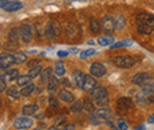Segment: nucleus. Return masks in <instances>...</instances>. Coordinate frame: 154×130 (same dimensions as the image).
<instances>
[{"instance_id":"obj_55","label":"nucleus","mask_w":154,"mask_h":130,"mask_svg":"<svg viewBox=\"0 0 154 130\" xmlns=\"http://www.w3.org/2000/svg\"><path fill=\"white\" fill-rule=\"evenodd\" d=\"M79 1H88V0H79Z\"/></svg>"},{"instance_id":"obj_16","label":"nucleus","mask_w":154,"mask_h":130,"mask_svg":"<svg viewBox=\"0 0 154 130\" xmlns=\"http://www.w3.org/2000/svg\"><path fill=\"white\" fill-rule=\"evenodd\" d=\"M97 43H98L101 46H108V45H112V44L114 43V38L112 37V36H108V35L101 36V37L98 38Z\"/></svg>"},{"instance_id":"obj_36","label":"nucleus","mask_w":154,"mask_h":130,"mask_svg":"<svg viewBox=\"0 0 154 130\" xmlns=\"http://www.w3.org/2000/svg\"><path fill=\"white\" fill-rule=\"evenodd\" d=\"M95 53H96V51H95L94 49H89V50H84V51H82L81 55H79V57H81L82 59H85V58L93 56V55H95Z\"/></svg>"},{"instance_id":"obj_52","label":"nucleus","mask_w":154,"mask_h":130,"mask_svg":"<svg viewBox=\"0 0 154 130\" xmlns=\"http://www.w3.org/2000/svg\"><path fill=\"white\" fill-rule=\"evenodd\" d=\"M49 130H59V129H58V127H56V125H52V127L49 128Z\"/></svg>"},{"instance_id":"obj_8","label":"nucleus","mask_w":154,"mask_h":130,"mask_svg":"<svg viewBox=\"0 0 154 130\" xmlns=\"http://www.w3.org/2000/svg\"><path fill=\"white\" fill-rule=\"evenodd\" d=\"M116 105L120 110L122 111H128L133 108V102L129 97H120L117 101H116Z\"/></svg>"},{"instance_id":"obj_12","label":"nucleus","mask_w":154,"mask_h":130,"mask_svg":"<svg viewBox=\"0 0 154 130\" xmlns=\"http://www.w3.org/2000/svg\"><path fill=\"white\" fill-rule=\"evenodd\" d=\"M72 80H74V83L76 84L78 88H81L82 89V86H83V83H84V79H85V74H83L82 71H79V70H76V71H74L72 72Z\"/></svg>"},{"instance_id":"obj_20","label":"nucleus","mask_w":154,"mask_h":130,"mask_svg":"<svg viewBox=\"0 0 154 130\" xmlns=\"http://www.w3.org/2000/svg\"><path fill=\"white\" fill-rule=\"evenodd\" d=\"M89 27H90V31H91L93 33H95V35L101 31V24H100V21L95 18H93L91 20H90Z\"/></svg>"},{"instance_id":"obj_45","label":"nucleus","mask_w":154,"mask_h":130,"mask_svg":"<svg viewBox=\"0 0 154 130\" xmlns=\"http://www.w3.org/2000/svg\"><path fill=\"white\" fill-rule=\"evenodd\" d=\"M69 55V52H66V51H58V57H66Z\"/></svg>"},{"instance_id":"obj_26","label":"nucleus","mask_w":154,"mask_h":130,"mask_svg":"<svg viewBox=\"0 0 154 130\" xmlns=\"http://www.w3.org/2000/svg\"><path fill=\"white\" fill-rule=\"evenodd\" d=\"M42 71H43V68H42V65H40V64H38V65H36L35 68L30 69L29 76H30L31 78H36V77H38L39 74H42Z\"/></svg>"},{"instance_id":"obj_10","label":"nucleus","mask_w":154,"mask_h":130,"mask_svg":"<svg viewBox=\"0 0 154 130\" xmlns=\"http://www.w3.org/2000/svg\"><path fill=\"white\" fill-rule=\"evenodd\" d=\"M14 64V56L8 53V52H5V53H1L0 55V68H10Z\"/></svg>"},{"instance_id":"obj_18","label":"nucleus","mask_w":154,"mask_h":130,"mask_svg":"<svg viewBox=\"0 0 154 130\" xmlns=\"http://www.w3.org/2000/svg\"><path fill=\"white\" fill-rule=\"evenodd\" d=\"M37 110H38L37 104H27L23 108V113L26 115V116H30V115H33Z\"/></svg>"},{"instance_id":"obj_27","label":"nucleus","mask_w":154,"mask_h":130,"mask_svg":"<svg viewBox=\"0 0 154 130\" xmlns=\"http://www.w3.org/2000/svg\"><path fill=\"white\" fill-rule=\"evenodd\" d=\"M125 24H126V20H125V17L122 14H119L116 16L115 19V27L117 30H122L125 27Z\"/></svg>"},{"instance_id":"obj_57","label":"nucleus","mask_w":154,"mask_h":130,"mask_svg":"<svg viewBox=\"0 0 154 130\" xmlns=\"http://www.w3.org/2000/svg\"><path fill=\"white\" fill-rule=\"evenodd\" d=\"M0 49H1V45H0Z\"/></svg>"},{"instance_id":"obj_2","label":"nucleus","mask_w":154,"mask_h":130,"mask_svg":"<svg viewBox=\"0 0 154 130\" xmlns=\"http://www.w3.org/2000/svg\"><path fill=\"white\" fill-rule=\"evenodd\" d=\"M91 99L96 103V105H100V107L108 105L109 103L108 92L103 86H96L95 89L91 90Z\"/></svg>"},{"instance_id":"obj_42","label":"nucleus","mask_w":154,"mask_h":130,"mask_svg":"<svg viewBox=\"0 0 154 130\" xmlns=\"http://www.w3.org/2000/svg\"><path fill=\"white\" fill-rule=\"evenodd\" d=\"M6 90V83L4 80V77H0V92Z\"/></svg>"},{"instance_id":"obj_25","label":"nucleus","mask_w":154,"mask_h":130,"mask_svg":"<svg viewBox=\"0 0 154 130\" xmlns=\"http://www.w3.org/2000/svg\"><path fill=\"white\" fill-rule=\"evenodd\" d=\"M20 95H21V93H20V91L17 89V86H10V88L7 89V96L11 97V98L18 99Z\"/></svg>"},{"instance_id":"obj_14","label":"nucleus","mask_w":154,"mask_h":130,"mask_svg":"<svg viewBox=\"0 0 154 130\" xmlns=\"http://www.w3.org/2000/svg\"><path fill=\"white\" fill-rule=\"evenodd\" d=\"M58 97H59L63 102H66V103H71V102H74V99H75V96L70 92L69 90H65V89H62V90L58 92Z\"/></svg>"},{"instance_id":"obj_46","label":"nucleus","mask_w":154,"mask_h":130,"mask_svg":"<svg viewBox=\"0 0 154 130\" xmlns=\"http://www.w3.org/2000/svg\"><path fill=\"white\" fill-rule=\"evenodd\" d=\"M6 69L5 68H0V77H4V76H6Z\"/></svg>"},{"instance_id":"obj_35","label":"nucleus","mask_w":154,"mask_h":130,"mask_svg":"<svg viewBox=\"0 0 154 130\" xmlns=\"http://www.w3.org/2000/svg\"><path fill=\"white\" fill-rule=\"evenodd\" d=\"M131 45H132L131 40H125V41H119V43L110 45V49H117V47H121V46H131Z\"/></svg>"},{"instance_id":"obj_28","label":"nucleus","mask_w":154,"mask_h":130,"mask_svg":"<svg viewBox=\"0 0 154 130\" xmlns=\"http://www.w3.org/2000/svg\"><path fill=\"white\" fill-rule=\"evenodd\" d=\"M18 38H20L19 37V29H12V30L10 31V33H8V39H10V41L17 43Z\"/></svg>"},{"instance_id":"obj_40","label":"nucleus","mask_w":154,"mask_h":130,"mask_svg":"<svg viewBox=\"0 0 154 130\" xmlns=\"http://www.w3.org/2000/svg\"><path fill=\"white\" fill-rule=\"evenodd\" d=\"M65 121H66V117H65V116H58L57 118L55 119V125H56V127H59V125L64 124Z\"/></svg>"},{"instance_id":"obj_41","label":"nucleus","mask_w":154,"mask_h":130,"mask_svg":"<svg viewBox=\"0 0 154 130\" xmlns=\"http://www.w3.org/2000/svg\"><path fill=\"white\" fill-rule=\"evenodd\" d=\"M49 103H50V107H54V108H57L58 107V102L56 101V98H55L54 96H50Z\"/></svg>"},{"instance_id":"obj_30","label":"nucleus","mask_w":154,"mask_h":130,"mask_svg":"<svg viewBox=\"0 0 154 130\" xmlns=\"http://www.w3.org/2000/svg\"><path fill=\"white\" fill-rule=\"evenodd\" d=\"M82 109H84V105H83V102H82V101H76V102L70 107V110L72 112H79Z\"/></svg>"},{"instance_id":"obj_29","label":"nucleus","mask_w":154,"mask_h":130,"mask_svg":"<svg viewBox=\"0 0 154 130\" xmlns=\"http://www.w3.org/2000/svg\"><path fill=\"white\" fill-rule=\"evenodd\" d=\"M142 92L146 95H152L154 93V83H146L142 85Z\"/></svg>"},{"instance_id":"obj_19","label":"nucleus","mask_w":154,"mask_h":130,"mask_svg":"<svg viewBox=\"0 0 154 130\" xmlns=\"http://www.w3.org/2000/svg\"><path fill=\"white\" fill-rule=\"evenodd\" d=\"M136 102L140 104V105H142V107H145L147 103H149V101H148V95H146L145 92H141L140 93H137L136 95Z\"/></svg>"},{"instance_id":"obj_11","label":"nucleus","mask_w":154,"mask_h":130,"mask_svg":"<svg viewBox=\"0 0 154 130\" xmlns=\"http://www.w3.org/2000/svg\"><path fill=\"white\" fill-rule=\"evenodd\" d=\"M112 115H113L112 110L108 109V108H104V107L98 108L96 111H95V116H96L100 121H107V119H109L112 117Z\"/></svg>"},{"instance_id":"obj_53","label":"nucleus","mask_w":154,"mask_h":130,"mask_svg":"<svg viewBox=\"0 0 154 130\" xmlns=\"http://www.w3.org/2000/svg\"><path fill=\"white\" fill-rule=\"evenodd\" d=\"M136 130H146V128H145L143 125H140V127H137V128H136Z\"/></svg>"},{"instance_id":"obj_24","label":"nucleus","mask_w":154,"mask_h":130,"mask_svg":"<svg viewBox=\"0 0 154 130\" xmlns=\"http://www.w3.org/2000/svg\"><path fill=\"white\" fill-rule=\"evenodd\" d=\"M55 72H56L58 77H63L65 74V68H64L63 62H56V64H55Z\"/></svg>"},{"instance_id":"obj_7","label":"nucleus","mask_w":154,"mask_h":130,"mask_svg":"<svg viewBox=\"0 0 154 130\" xmlns=\"http://www.w3.org/2000/svg\"><path fill=\"white\" fill-rule=\"evenodd\" d=\"M106 72H107V70H106L104 65L101 64V63H97L96 62V63H93L90 65V74L94 77L101 78V77H103L106 74Z\"/></svg>"},{"instance_id":"obj_1","label":"nucleus","mask_w":154,"mask_h":130,"mask_svg":"<svg viewBox=\"0 0 154 130\" xmlns=\"http://www.w3.org/2000/svg\"><path fill=\"white\" fill-rule=\"evenodd\" d=\"M137 31L142 35H149L154 31V17L149 13H141L136 17Z\"/></svg>"},{"instance_id":"obj_56","label":"nucleus","mask_w":154,"mask_h":130,"mask_svg":"<svg viewBox=\"0 0 154 130\" xmlns=\"http://www.w3.org/2000/svg\"><path fill=\"white\" fill-rule=\"evenodd\" d=\"M35 130H42V129H39V128H37V129H35Z\"/></svg>"},{"instance_id":"obj_38","label":"nucleus","mask_w":154,"mask_h":130,"mask_svg":"<svg viewBox=\"0 0 154 130\" xmlns=\"http://www.w3.org/2000/svg\"><path fill=\"white\" fill-rule=\"evenodd\" d=\"M117 129L119 130H128V125L126 123V121L123 119H117Z\"/></svg>"},{"instance_id":"obj_17","label":"nucleus","mask_w":154,"mask_h":130,"mask_svg":"<svg viewBox=\"0 0 154 130\" xmlns=\"http://www.w3.org/2000/svg\"><path fill=\"white\" fill-rule=\"evenodd\" d=\"M51 76H52V69H51V68L44 69V70L42 71V74H40V82H42V83H48V82L50 80Z\"/></svg>"},{"instance_id":"obj_3","label":"nucleus","mask_w":154,"mask_h":130,"mask_svg":"<svg viewBox=\"0 0 154 130\" xmlns=\"http://www.w3.org/2000/svg\"><path fill=\"white\" fill-rule=\"evenodd\" d=\"M114 64L117 68H122V69H128L132 68L135 64V60L133 57L131 56H119L114 58Z\"/></svg>"},{"instance_id":"obj_44","label":"nucleus","mask_w":154,"mask_h":130,"mask_svg":"<svg viewBox=\"0 0 154 130\" xmlns=\"http://www.w3.org/2000/svg\"><path fill=\"white\" fill-rule=\"evenodd\" d=\"M64 130H75V124H72V123L66 124L65 128H64Z\"/></svg>"},{"instance_id":"obj_50","label":"nucleus","mask_w":154,"mask_h":130,"mask_svg":"<svg viewBox=\"0 0 154 130\" xmlns=\"http://www.w3.org/2000/svg\"><path fill=\"white\" fill-rule=\"evenodd\" d=\"M70 52H71L72 55H76L77 52H78V49H77V47H71V49H70Z\"/></svg>"},{"instance_id":"obj_33","label":"nucleus","mask_w":154,"mask_h":130,"mask_svg":"<svg viewBox=\"0 0 154 130\" xmlns=\"http://www.w3.org/2000/svg\"><path fill=\"white\" fill-rule=\"evenodd\" d=\"M51 25H52V29H54L55 35H56V36H59V35L62 33V26H60V24L58 23L57 20H52V21H51Z\"/></svg>"},{"instance_id":"obj_23","label":"nucleus","mask_w":154,"mask_h":130,"mask_svg":"<svg viewBox=\"0 0 154 130\" xmlns=\"http://www.w3.org/2000/svg\"><path fill=\"white\" fill-rule=\"evenodd\" d=\"M31 77L29 74H25V76H19L18 79H17V83L19 86H26L29 84H31Z\"/></svg>"},{"instance_id":"obj_54","label":"nucleus","mask_w":154,"mask_h":130,"mask_svg":"<svg viewBox=\"0 0 154 130\" xmlns=\"http://www.w3.org/2000/svg\"><path fill=\"white\" fill-rule=\"evenodd\" d=\"M88 44H89V45H93V44H94V41H93V40H90V41H88Z\"/></svg>"},{"instance_id":"obj_49","label":"nucleus","mask_w":154,"mask_h":130,"mask_svg":"<svg viewBox=\"0 0 154 130\" xmlns=\"http://www.w3.org/2000/svg\"><path fill=\"white\" fill-rule=\"evenodd\" d=\"M148 101H149V103H154V93L148 95Z\"/></svg>"},{"instance_id":"obj_32","label":"nucleus","mask_w":154,"mask_h":130,"mask_svg":"<svg viewBox=\"0 0 154 130\" xmlns=\"http://www.w3.org/2000/svg\"><path fill=\"white\" fill-rule=\"evenodd\" d=\"M44 35L48 37V39H54V37L56 36L55 32H54V29H52L51 23L48 24V26H46V29H45V31H44Z\"/></svg>"},{"instance_id":"obj_51","label":"nucleus","mask_w":154,"mask_h":130,"mask_svg":"<svg viewBox=\"0 0 154 130\" xmlns=\"http://www.w3.org/2000/svg\"><path fill=\"white\" fill-rule=\"evenodd\" d=\"M148 123H149V124H154V113L148 118Z\"/></svg>"},{"instance_id":"obj_13","label":"nucleus","mask_w":154,"mask_h":130,"mask_svg":"<svg viewBox=\"0 0 154 130\" xmlns=\"http://www.w3.org/2000/svg\"><path fill=\"white\" fill-rule=\"evenodd\" d=\"M95 88H96V80L91 76H87L85 74V79H84V83H83L82 89L84 91H91Z\"/></svg>"},{"instance_id":"obj_5","label":"nucleus","mask_w":154,"mask_h":130,"mask_svg":"<svg viewBox=\"0 0 154 130\" xmlns=\"http://www.w3.org/2000/svg\"><path fill=\"white\" fill-rule=\"evenodd\" d=\"M32 27L29 24H24L21 25L19 29V37L24 43H30L32 39Z\"/></svg>"},{"instance_id":"obj_48","label":"nucleus","mask_w":154,"mask_h":130,"mask_svg":"<svg viewBox=\"0 0 154 130\" xmlns=\"http://www.w3.org/2000/svg\"><path fill=\"white\" fill-rule=\"evenodd\" d=\"M60 83H62V84H65L66 86H70V83H69V82H68V80H66L65 78H63V79L60 80Z\"/></svg>"},{"instance_id":"obj_39","label":"nucleus","mask_w":154,"mask_h":130,"mask_svg":"<svg viewBox=\"0 0 154 130\" xmlns=\"http://www.w3.org/2000/svg\"><path fill=\"white\" fill-rule=\"evenodd\" d=\"M83 105H84V109L88 110V111H93V109H94V105H93V103H91L90 99H84Z\"/></svg>"},{"instance_id":"obj_21","label":"nucleus","mask_w":154,"mask_h":130,"mask_svg":"<svg viewBox=\"0 0 154 130\" xmlns=\"http://www.w3.org/2000/svg\"><path fill=\"white\" fill-rule=\"evenodd\" d=\"M35 89H36V85L35 84H29V85H26V86H23V89H21V96H24V97H29L31 93L35 91Z\"/></svg>"},{"instance_id":"obj_22","label":"nucleus","mask_w":154,"mask_h":130,"mask_svg":"<svg viewBox=\"0 0 154 130\" xmlns=\"http://www.w3.org/2000/svg\"><path fill=\"white\" fill-rule=\"evenodd\" d=\"M48 83H49V85H48V90H49L50 92H55L58 88V83H59L58 79L56 78V77L51 76V78H50V80H49Z\"/></svg>"},{"instance_id":"obj_37","label":"nucleus","mask_w":154,"mask_h":130,"mask_svg":"<svg viewBox=\"0 0 154 130\" xmlns=\"http://www.w3.org/2000/svg\"><path fill=\"white\" fill-rule=\"evenodd\" d=\"M76 32H78V30H77V27L75 26V25H74V24H70V25H68V29H66V33H68V36H69V37H74Z\"/></svg>"},{"instance_id":"obj_15","label":"nucleus","mask_w":154,"mask_h":130,"mask_svg":"<svg viewBox=\"0 0 154 130\" xmlns=\"http://www.w3.org/2000/svg\"><path fill=\"white\" fill-rule=\"evenodd\" d=\"M2 8L5 11H7V12H16V11H18L20 8H23V4L20 1H10Z\"/></svg>"},{"instance_id":"obj_4","label":"nucleus","mask_w":154,"mask_h":130,"mask_svg":"<svg viewBox=\"0 0 154 130\" xmlns=\"http://www.w3.org/2000/svg\"><path fill=\"white\" fill-rule=\"evenodd\" d=\"M101 29L110 35L115 31V20L112 18L110 16H104L101 20Z\"/></svg>"},{"instance_id":"obj_34","label":"nucleus","mask_w":154,"mask_h":130,"mask_svg":"<svg viewBox=\"0 0 154 130\" xmlns=\"http://www.w3.org/2000/svg\"><path fill=\"white\" fill-rule=\"evenodd\" d=\"M6 77H7L10 80L18 79V77H19V72H18V70H8V71L6 72Z\"/></svg>"},{"instance_id":"obj_43","label":"nucleus","mask_w":154,"mask_h":130,"mask_svg":"<svg viewBox=\"0 0 154 130\" xmlns=\"http://www.w3.org/2000/svg\"><path fill=\"white\" fill-rule=\"evenodd\" d=\"M39 64V60H31V62H29V64H27V66L30 68V69H32V68H35L36 65H38Z\"/></svg>"},{"instance_id":"obj_6","label":"nucleus","mask_w":154,"mask_h":130,"mask_svg":"<svg viewBox=\"0 0 154 130\" xmlns=\"http://www.w3.org/2000/svg\"><path fill=\"white\" fill-rule=\"evenodd\" d=\"M32 124H33V121H32L31 118L26 117V116L19 117V118H17V119L13 122V127H14L16 129H19V130L29 129V128L32 127Z\"/></svg>"},{"instance_id":"obj_47","label":"nucleus","mask_w":154,"mask_h":130,"mask_svg":"<svg viewBox=\"0 0 154 130\" xmlns=\"http://www.w3.org/2000/svg\"><path fill=\"white\" fill-rule=\"evenodd\" d=\"M8 2H10V0H0V7H4Z\"/></svg>"},{"instance_id":"obj_31","label":"nucleus","mask_w":154,"mask_h":130,"mask_svg":"<svg viewBox=\"0 0 154 130\" xmlns=\"http://www.w3.org/2000/svg\"><path fill=\"white\" fill-rule=\"evenodd\" d=\"M26 62V55L23 52H17L14 55V64H23Z\"/></svg>"},{"instance_id":"obj_9","label":"nucleus","mask_w":154,"mask_h":130,"mask_svg":"<svg viewBox=\"0 0 154 130\" xmlns=\"http://www.w3.org/2000/svg\"><path fill=\"white\" fill-rule=\"evenodd\" d=\"M151 80H152L151 74H146V72H141V74H135L134 77H133V79H132V82L134 84H136V85H139V86H142L143 84L149 83Z\"/></svg>"}]
</instances>
